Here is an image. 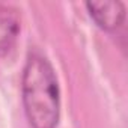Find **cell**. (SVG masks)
I'll return each instance as SVG.
<instances>
[{
  "label": "cell",
  "mask_w": 128,
  "mask_h": 128,
  "mask_svg": "<svg viewBox=\"0 0 128 128\" xmlns=\"http://www.w3.org/2000/svg\"><path fill=\"white\" fill-rule=\"evenodd\" d=\"M86 8L92 20L104 30H116L125 21V5L119 0L88 2Z\"/></svg>",
  "instance_id": "cell-2"
},
{
  "label": "cell",
  "mask_w": 128,
  "mask_h": 128,
  "mask_svg": "<svg viewBox=\"0 0 128 128\" xmlns=\"http://www.w3.org/2000/svg\"><path fill=\"white\" fill-rule=\"evenodd\" d=\"M21 92L32 128H56L60 116V90L54 70L44 56L33 53L27 57Z\"/></svg>",
  "instance_id": "cell-1"
},
{
  "label": "cell",
  "mask_w": 128,
  "mask_h": 128,
  "mask_svg": "<svg viewBox=\"0 0 128 128\" xmlns=\"http://www.w3.org/2000/svg\"><path fill=\"white\" fill-rule=\"evenodd\" d=\"M20 33V15L14 8L2 6L0 8V56L8 54Z\"/></svg>",
  "instance_id": "cell-3"
}]
</instances>
